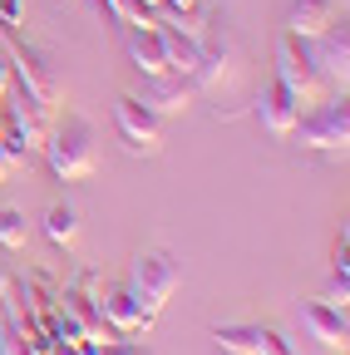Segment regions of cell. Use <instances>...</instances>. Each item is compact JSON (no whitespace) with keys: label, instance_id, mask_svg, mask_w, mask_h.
Wrapping results in <instances>:
<instances>
[{"label":"cell","instance_id":"obj_18","mask_svg":"<svg viewBox=\"0 0 350 355\" xmlns=\"http://www.w3.org/2000/svg\"><path fill=\"white\" fill-rule=\"evenodd\" d=\"M45 237H50L55 247H74V237H79V212H74L69 202H55V207L45 212Z\"/></svg>","mask_w":350,"mask_h":355},{"label":"cell","instance_id":"obj_20","mask_svg":"<svg viewBox=\"0 0 350 355\" xmlns=\"http://www.w3.org/2000/svg\"><path fill=\"white\" fill-rule=\"evenodd\" d=\"M114 6H119V25H158L153 0H114Z\"/></svg>","mask_w":350,"mask_h":355},{"label":"cell","instance_id":"obj_8","mask_svg":"<svg viewBox=\"0 0 350 355\" xmlns=\"http://www.w3.org/2000/svg\"><path fill=\"white\" fill-rule=\"evenodd\" d=\"M306 44H311V64H316L321 84H335L345 94V84H350V30H345V20L340 25L331 20L316 40H306Z\"/></svg>","mask_w":350,"mask_h":355},{"label":"cell","instance_id":"obj_15","mask_svg":"<svg viewBox=\"0 0 350 355\" xmlns=\"http://www.w3.org/2000/svg\"><path fill=\"white\" fill-rule=\"evenodd\" d=\"M143 104H148L153 114H183V109L193 104V89H188L183 79L148 74V84H143Z\"/></svg>","mask_w":350,"mask_h":355},{"label":"cell","instance_id":"obj_28","mask_svg":"<svg viewBox=\"0 0 350 355\" xmlns=\"http://www.w3.org/2000/svg\"><path fill=\"white\" fill-rule=\"evenodd\" d=\"M153 6H158V0H153Z\"/></svg>","mask_w":350,"mask_h":355},{"label":"cell","instance_id":"obj_13","mask_svg":"<svg viewBox=\"0 0 350 355\" xmlns=\"http://www.w3.org/2000/svg\"><path fill=\"white\" fill-rule=\"evenodd\" d=\"M306 326H311V336H316L326 350H345V340H350L345 311L331 306V301H311V306H306Z\"/></svg>","mask_w":350,"mask_h":355},{"label":"cell","instance_id":"obj_9","mask_svg":"<svg viewBox=\"0 0 350 355\" xmlns=\"http://www.w3.org/2000/svg\"><path fill=\"white\" fill-rule=\"evenodd\" d=\"M99 316H104V326L119 340H134V336H143L153 326V311H143V301L128 291V286H114V291L99 296Z\"/></svg>","mask_w":350,"mask_h":355},{"label":"cell","instance_id":"obj_4","mask_svg":"<svg viewBox=\"0 0 350 355\" xmlns=\"http://www.w3.org/2000/svg\"><path fill=\"white\" fill-rule=\"evenodd\" d=\"M128 291L143 301V311L158 316V311L173 301V291H178V261L168 252H139L134 272H128Z\"/></svg>","mask_w":350,"mask_h":355},{"label":"cell","instance_id":"obj_14","mask_svg":"<svg viewBox=\"0 0 350 355\" xmlns=\"http://www.w3.org/2000/svg\"><path fill=\"white\" fill-rule=\"evenodd\" d=\"M158 44H163V60H168V74H193V64H198V40L193 35H183L173 20H163L158 15Z\"/></svg>","mask_w":350,"mask_h":355},{"label":"cell","instance_id":"obj_22","mask_svg":"<svg viewBox=\"0 0 350 355\" xmlns=\"http://www.w3.org/2000/svg\"><path fill=\"white\" fill-rule=\"evenodd\" d=\"M0 25H6V30L20 25V0H0Z\"/></svg>","mask_w":350,"mask_h":355},{"label":"cell","instance_id":"obj_10","mask_svg":"<svg viewBox=\"0 0 350 355\" xmlns=\"http://www.w3.org/2000/svg\"><path fill=\"white\" fill-rule=\"evenodd\" d=\"M237 69V50H232V40H202L198 44V64H193V79L198 89H217V84H227Z\"/></svg>","mask_w":350,"mask_h":355},{"label":"cell","instance_id":"obj_26","mask_svg":"<svg viewBox=\"0 0 350 355\" xmlns=\"http://www.w3.org/2000/svg\"><path fill=\"white\" fill-rule=\"evenodd\" d=\"M0 133H6V109H0Z\"/></svg>","mask_w":350,"mask_h":355},{"label":"cell","instance_id":"obj_24","mask_svg":"<svg viewBox=\"0 0 350 355\" xmlns=\"http://www.w3.org/2000/svg\"><path fill=\"white\" fill-rule=\"evenodd\" d=\"M6 301H10V272L0 266V306H6Z\"/></svg>","mask_w":350,"mask_h":355},{"label":"cell","instance_id":"obj_1","mask_svg":"<svg viewBox=\"0 0 350 355\" xmlns=\"http://www.w3.org/2000/svg\"><path fill=\"white\" fill-rule=\"evenodd\" d=\"M40 148H45L50 173L60 183H84V178L99 173V148H94V123L89 119H64Z\"/></svg>","mask_w":350,"mask_h":355},{"label":"cell","instance_id":"obj_3","mask_svg":"<svg viewBox=\"0 0 350 355\" xmlns=\"http://www.w3.org/2000/svg\"><path fill=\"white\" fill-rule=\"evenodd\" d=\"M291 133L301 139V148L345 153V144H350V104H345V94H340V99H321L306 119H296Z\"/></svg>","mask_w":350,"mask_h":355},{"label":"cell","instance_id":"obj_12","mask_svg":"<svg viewBox=\"0 0 350 355\" xmlns=\"http://www.w3.org/2000/svg\"><path fill=\"white\" fill-rule=\"evenodd\" d=\"M123 50H128V64H134L143 79L148 74H168V60H163V44H158L153 25H128L123 30Z\"/></svg>","mask_w":350,"mask_h":355},{"label":"cell","instance_id":"obj_5","mask_svg":"<svg viewBox=\"0 0 350 355\" xmlns=\"http://www.w3.org/2000/svg\"><path fill=\"white\" fill-rule=\"evenodd\" d=\"M277 79L291 89V94H296V104H321V74H316V64H311V44H306V40H296L291 30L277 40Z\"/></svg>","mask_w":350,"mask_h":355},{"label":"cell","instance_id":"obj_6","mask_svg":"<svg viewBox=\"0 0 350 355\" xmlns=\"http://www.w3.org/2000/svg\"><path fill=\"white\" fill-rule=\"evenodd\" d=\"M40 109L30 94H15V104L6 109V133H0V148H6L10 163H25L40 144H45V123H40Z\"/></svg>","mask_w":350,"mask_h":355},{"label":"cell","instance_id":"obj_11","mask_svg":"<svg viewBox=\"0 0 350 355\" xmlns=\"http://www.w3.org/2000/svg\"><path fill=\"white\" fill-rule=\"evenodd\" d=\"M256 119H261V128L272 133V139H286V133L296 128V119H301V104H296V94L277 79L267 94H261V104H256Z\"/></svg>","mask_w":350,"mask_h":355},{"label":"cell","instance_id":"obj_17","mask_svg":"<svg viewBox=\"0 0 350 355\" xmlns=\"http://www.w3.org/2000/svg\"><path fill=\"white\" fill-rule=\"evenodd\" d=\"M261 331L267 326H217L212 345H217V355H256L261 350Z\"/></svg>","mask_w":350,"mask_h":355},{"label":"cell","instance_id":"obj_21","mask_svg":"<svg viewBox=\"0 0 350 355\" xmlns=\"http://www.w3.org/2000/svg\"><path fill=\"white\" fill-rule=\"evenodd\" d=\"M256 355H296V350L286 345L281 331H261V350H256Z\"/></svg>","mask_w":350,"mask_h":355},{"label":"cell","instance_id":"obj_7","mask_svg":"<svg viewBox=\"0 0 350 355\" xmlns=\"http://www.w3.org/2000/svg\"><path fill=\"white\" fill-rule=\"evenodd\" d=\"M114 123H119V133H123L128 153H158V148H163L158 114H153L139 94H119V104H114Z\"/></svg>","mask_w":350,"mask_h":355},{"label":"cell","instance_id":"obj_2","mask_svg":"<svg viewBox=\"0 0 350 355\" xmlns=\"http://www.w3.org/2000/svg\"><path fill=\"white\" fill-rule=\"evenodd\" d=\"M10 79L20 84V94H30L40 109H55L64 99L60 69L50 64L45 50H35V44H10Z\"/></svg>","mask_w":350,"mask_h":355},{"label":"cell","instance_id":"obj_19","mask_svg":"<svg viewBox=\"0 0 350 355\" xmlns=\"http://www.w3.org/2000/svg\"><path fill=\"white\" fill-rule=\"evenodd\" d=\"M25 242H30L25 207H0V252H25Z\"/></svg>","mask_w":350,"mask_h":355},{"label":"cell","instance_id":"obj_25","mask_svg":"<svg viewBox=\"0 0 350 355\" xmlns=\"http://www.w3.org/2000/svg\"><path fill=\"white\" fill-rule=\"evenodd\" d=\"M10 168H15V163L6 158V148H0V183H6V178H10Z\"/></svg>","mask_w":350,"mask_h":355},{"label":"cell","instance_id":"obj_16","mask_svg":"<svg viewBox=\"0 0 350 355\" xmlns=\"http://www.w3.org/2000/svg\"><path fill=\"white\" fill-rule=\"evenodd\" d=\"M331 20H335V6H331V0H291V10H286V30H291L296 40H316Z\"/></svg>","mask_w":350,"mask_h":355},{"label":"cell","instance_id":"obj_23","mask_svg":"<svg viewBox=\"0 0 350 355\" xmlns=\"http://www.w3.org/2000/svg\"><path fill=\"white\" fill-rule=\"evenodd\" d=\"M6 89H10V60L0 55V99H6Z\"/></svg>","mask_w":350,"mask_h":355},{"label":"cell","instance_id":"obj_27","mask_svg":"<svg viewBox=\"0 0 350 355\" xmlns=\"http://www.w3.org/2000/svg\"><path fill=\"white\" fill-rule=\"evenodd\" d=\"M139 355H148V350H139Z\"/></svg>","mask_w":350,"mask_h":355}]
</instances>
